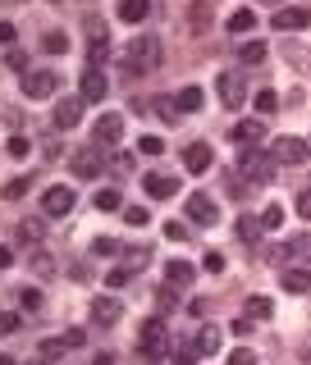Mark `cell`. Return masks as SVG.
I'll return each instance as SVG.
<instances>
[{"label": "cell", "instance_id": "obj_1", "mask_svg": "<svg viewBox=\"0 0 311 365\" xmlns=\"http://www.w3.org/2000/svg\"><path fill=\"white\" fill-rule=\"evenodd\" d=\"M160 55H165V51H160V37L137 33L133 46H128V69H133V73H156V69H160Z\"/></svg>", "mask_w": 311, "mask_h": 365}, {"label": "cell", "instance_id": "obj_2", "mask_svg": "<svg viewBox=\"0 0 311 365\" xmlns=\"http://www.w3.org/2000/svg\"><path fill=\"white\" fill-rule=\"evenodd\" d=\"M275 155H266L261 146H243V155H238V174H247L252 183H275Z\"/></svg>", "mask_w": 311, "mask_h": 365}, {"label": "cell", "instance_id": "obj_3", "mask_svg": "<svg viewBox=\"0 0 311 365\" xmlns=\"http://www.w3.org/2000/svg\"><path fill=\"white\" fill-rule=\"evenodd\" d=\"M169 347V324L160 320V315H151L146 324H137V352L142 356H165Z\"/></svg>", "mask_w": 311, "mask_h": 365}, {"label": "cell", "instance_id": "obj_4", "mask_svg": "<svg viewBox=\"0 0 311 365\" xmlns=\"http://www.w3.org/2000/svg\"><path fill=\"white\" fill-rule=\"evenodd\" d=\"M56 91H60L56 69H28V73H23V96L28 100H46V96H56Z\"/></svg>", "mask_w": 311, "mask_h": 365}, {"label": "cell", "instance_id": "obj_5", "mask_svg": "<svg viewBox=\"0 0 311 365\" xmlns=\"http://www.w3.org/2000/svg\"><path fill=\"white\" fill-rule=\"evenodd\" d=\"M101 165H106V151H101V146H78V151L69 155V169H74V178H96Z\"/></svg>", "mask_w": 311, "mask_h": 365}, {"label": "cell", "instance_id": "obj_6", "mask_svg": "<svg viewBox=\"0 0 311 365\" xmlns=\"http://www.w3.org/2000/svg\"><path fill=\"white\" fill-rule=\"evenodd\" d=\"M119 137H124V114H101L96 119V128H92V146H101V151H110V146H119Z\"/></svg>", "mask_w": 311, "mask_h": 365}, {"label": "cell", "instance_id": "obj_7", "mask_svg": "<svg viewBox=\"0 0 311 365\" xmlns=\"http://www.w3.org/2000/svg\"><path fill=\"white\" fill-rule=\"evenodd\" d=\"M188 220L201 224V229H215V224H220V211H215V201L206 197V192H192L188 197Z\"/></svg>", "mask_w": 311, "mask_h": 365}, {"label": "cell", "instance_id": "obj_8", "mask_svg": "<svg viewBox=\"0 0 311 365\" xmlns=\"http://www.w3.org/2000/svg\"><path fill=\"white\" fill-rule=\"evenodd\" d=\"M270 28H275V33H302V28H311V10H302V5H293V10H275V14H270Z\"/></svg>", "mask_w": 311, "mask_h": 365}, {"label": "cell", "instance_id": "obj_9", "mask_svg": "<svg viewBox=\"0 0 311 365\" xmlns=\"http://www.w3.org/2000/svg\"><path fill=\"white\" fill-rule=\"evenodd\" d=\"M220 100L229 110H243L247 100V73H220Z\"/></svg>", "mask_w": 311, "mask_h": 365}, {"label": "cell", "instance_id": "obj_10", "mask_svg": "<svg viewBox=\"0 0 311 365\" xmlns=\"http://www.w3.org/2000/svg\"><path fill=\"white\" fill-rule=\"evenodd\" d=\"M270 155H275L279 165H302V160H307V142H302V137H279V142L270 146Z\"/></svg>", "mask_w": 311, "mask_h": 365}, {"label": "cell", "instance_id": "obj_11", "mask_svg": "<svg viewBox=\"0 0 311 365\" xmlns=\"http://www.w3.org/2000/svg\"><path fill=\"white\" fill-rule=\"evenodd\" d=\"M229 137L238 146H256V142H266V123H261V119H238L229 128Z\"/></svg>", "mask_w": 311, "mask_h": 365}, {"label": "cell", "instance_id": "obj_12", "mask_svg": "<svg viewBox=\"0 0 311 365\" xmlns=\"http://www.w3.org/2000/svg\"><path fill=\"white\" fill-rule=\"evenodd\" d=\"M42 211L46 215H69L74 211V188H46V197H42Z\"/></svg>", "mask_w": 311, "mask_h": 365}, {"label": "cell", "instance_id": "obj_13", "mask_svg": "<svg viewBox=\"0 0 311 365\" xmlns=\"http://www.w3.org/2000/svg\"><path fill=\"white\" fill-rule=\"evenodd\" d=\"M51 119H56V128H78V119H83V96H65L56 105V114H51Z\"/></svg>", "mask_w": 311, "mask_h": 365}, {"label": "cell", "instance_id": "obj_14", "mask_svg": "<svg viewBox=\"0 0 311 365\" xmlns=\"http://www.w3.org/2000/svg\"><path fill=\"white\" fill-rule=\"evenodd\" d=\"M211 160H215V155H211V146H206V142H192L188 151H183V169H188V174H206Z\"/></svg>", "mask_w": 311, "mask_h": 365}, {"label": "cell", "instance_id": "obj_15", "mask_svg": "<svg viewBox=\"0 0 311 365\" xmlns=\"http://www.w3.org/2000/svg\"><path fill=\"white\" fill-rule=\"evenodd\" d=\"M106 91H110V82H106V73H101V69H87V73H83V100H92V105H101V100H106Z\"/></svg>", "mask_w": 311, "mask_h": 365}, {"label": "cell", "instance_id": "obj_16", "mask_svg": "<svg viewBox=\"0 0 311 365\" xmlns=\"http://www.w3.org/2000/svg\"><path fill=\"white\" fill-rule=\"evenodd\" d=\"M119 315H124V306L115 297H96L92 301V324H115Z\"/></svg>", "mask_w": 311, "mask_h": 365}, {"label": "cell", "instance_id": "obj_17", "mask_svg": "<svg viewBox=\"0 0 311 365\" xmlns=\"http://www.w3.org/2000/svg\"><path fill=\"white\" fill-rule=\"evenodd\" d=\"M142 188H146V197L165 201V197H174V188H178V183H174L169 174H146V178H142Z\"/></svg>", "mask_w": 311, "mask_h": 365}, {"label": "cell", "instance_id": "obj_18", "mask_svg": "<svg viewBox=\"0 0 311 365\" xmlns=\"http://www.w3.org/2000/svg\"><path fill=\"white\" fill-rule=\"evenodd\" d=\"M28 265H33V274H37V278H51V274L60 269L51 251H28Z\"/></svg>", "mask_w": 311, "mask_h": 365}, {"label": "cell", "instance_id": "obj_19", "mask_svg": "<svg viewBox=\"0 0 311 365\" xmlns=\"http://www.w3.org/2000/svg\"><path fill=\"white\" fill-rule=\"evenodd\" d=\"M146 14H151V5H146V0H124V5H119V19L124 23H142Z\"/></svg>", "mask_w": 311, "mask_h": 365}, {"label": "cell", "instance_id": "obj_20", "mask_svg": "<svg viewBox=\"0 0 311 365\" xmlns=\"http://www.w3.org/2000/svg\"><path fill=\"white\" fill-rule=\"evenodd\" d=\"M14 238H19L23 247H37L42 242V220H23L19 229H14Z\"/></svg>", "mask_w": 311, "mask_h": 365}, {"label": "cell", "instance_id": "obj_21", "mask_svg": "<svg viewBox=\"0 0 311 365\" xmlns=\"http://www.w3.org/2000/svg\"><path fill=\"white\" fill-rule=\"evenodd\" d=\"M165 278L174 283V288H188V283H192V265H183V260H169V265H165Z\"/></svg>", "mask_w": 311, "mask_h": 365}, {"label": "cell", "instance_id": "obj_22", "mask_svg": "<svg viewBox=\"0 0 311 365\" xmlns=\"http://www.w3.org/2000/svg\"><path fill=\"white\" fill-rule=\"evenodd\" d=\"M252 28H256V10H233L229 14V33L243 37V33H252Z\"/></svg>", "mask_w": 311, "mask_h": 365}, {"label": "cell", "instance_id": "obj_23", "mask_svg": "<svg viewBox=\"0 0 311 365\" xmlns=\"http://www.w3.org/2000/svg\"><path fill=\"white\" fill-rule=\"evenodd\" d=\"M174 105H178V114H192V110H201V87H183L174 96Z\"/></svg>", "mask_w": 311, "mask_h": 365}, {"label": "cell", "instance_id": "obj_24", "mask_svg": "<svg viewBox=\"0 0 311 365\" xmlns=\"http://www.w3.org/2000/svg\"><path fill=\"white\" fill-rule=\"evenodd\" d=\"M279 278H284V288H289V292H311V274H307V269H284Z\"/></svg>", "mask_w": 311, "mask_h": 365}, {"label": "cell", "instance_id": "obj_25", "mask_svg": "<svg viewBox=\"0 0 311 365\" xmlns=\"http://www.w3.org/2000/svg\"><path fill=\"white\" fill-rule=\"evenodd\" d=\"M197 347H201V356H215V352H220V329L206 324V329L197 333Z\"/></svg>", "mask_w": 311, "mask_h": 365}, {"label": "cell", "instance_id": "obj_26", "mask_svg": "<svg viewBox=\"0 0 311 365\" xmlns=\"http://www.w3.org/2000/svg\"><path fill=\"white\" fill-rule=\"evenodd\" d=\"M270 310H275V306H270V297H247L243 315H247V320H270Z\"/></svg>", "mask_w": 311, "mask_h": 365}, {"label": "cell", "instance_id": "obj_27", "mask_svg": "<svg viewBox=\"0 0 311 365\" xmlns=\"http://www.w3.org/2000/svg\"><path fill=\"white\" fill-rule=\"evenodd\" d=\"M69 347H74L69 338H46V343H42V361H60Z\"/></svg>", "mask_w": 311, "mask_h": 365}, {"label": "cell", "instance_id": "obj_28", "mask_svg": "<svg viewBox=\"0 0 311 365\" xmlns=\"http://www.w3.org/2000/svg\"><path fill=\"white\" fill-rule=\"evenodd\" d=\"M289 256H298V260H311V233H298V238H289Z\"/></svg>", "mask_w": 311, "mask_h": 365}, {"label": "cell", "instance_id": "obj_29", "mask_svg": "<svg viewBox=\"0 0 311 365\" xmlns=\"http://www.w3.org/2000/svg\"><path fill=\"white\" fill-rule=\"evenodd\" d=\"M238 60H243V64H261V60H266V46L261 42H243L238 46Z\"/></svg>", "mask_w": 311, "mask_h": 365}, {"label": "cell", "instance_id": "obj_30", "mask_svg": "<svg viewBox=\"0 0 311 365\" xmlns=\"http://www.w3.org/2000/svg\"><path fill=\"white\" fill-rule=\"evenodd\" d=\"M42 51H46V55H65V51H69V37L65 33H46L42 37Z\"/></svg>", "mask_w": 311, "mask_h": 365}, {"label": "cell", "instance_id": "obj_31", "mask_svg": "<svg viewBox=\"0 0 311 365\" xmlns=\"http://www.w3.org/2000/svg\"><path fill=\"white\" fill-rule=\"evenodd\" d=\"M261 229H266V224L252 220V215H243V220H238V238H243V242H256V238H261Z\"/></svg>", "mask_w": 311, "mask_h": 365}, {"label": "cell", "instance_id": "obj_32", "mask_svg": "<svg viewBox=\"0 0 311 365\" xmlns=\"http://www.w3.org/2000/svg\"><path fill=\"white\" fill-rule=\"evenodd\" d=\"M119 206H124V201H119V192H115V188H101L96 192V211H119Z\"/></svg>", "mask_w": 311, "mask_h": 365}, {"label": "cell", "instance_id": "obj_33", "mask_svg": "<svg viewBox=\"0 0 311 365\" xmlns=\"http://www.w3.org/2000/svg\"><path fill=\"white\" fill-rule=\"evenodd\" d=\"M197 356H201V347H197V343H178V347H174V361H178V365H192Z\"/></svg>", "mask_w": 311, "mask_h": 365}, {"label": "cell", "instance_id": "obj_34", "mask_svg": "<svg viewBox=\"0 0 311 365\" xmlns=\"http://www.w3.org/2000/svg\"><path fill=\"white\" fill-rule=\"evenodd\" d=\"M156 114H160L165 123H174V119H178V105H174V96H160V100H156Z\"/></svg>", "mask_w": 311, "mask_h": 365}, {"label": "cell", "instance_id": "obj_35", "mask_svg": "<svg viewBox=\"0 0 311 365\" xmlns=\"http://www.w3.org/2000/svg\"><path fill=\"white\" fill-rule=\"evenodd\" d=\"M124 224H133V229H146V224H151V215H146L142 206H128V211H124Z\"/></svg>", "mask_w": 311, "mask_h": 365}, {"label": "cell", "instance_id": "obj_36", "mask_svg": "<svg viewBox=\"0 0 311 365\" xmlns=\"http://www.w3.org/2000/svg\"><path fill=\"white\" fill-rule=\"evenodd\" d=\"M5 155H10V160H23V155H28V137H19V133H14L10 142H5Z\"/></svg>", "mask_w": 311, "mask_h": 365}, {"label": "cell", "instance_id": "obj_37", "mask_svg": "<svg viewBox=\"0 0 311 365\" xmlns=\"http://www.w3.org/2000/svg\"><path fill=\"white\" fill-rule=\"evenodd\" d=\"M256 110H261V114H275L279 110V96H275V91H256Z\"/></svg>", "mask_w": 311, "mask_h": 365}, {"label": "cell", "instance_id": "obj_38", "mask_svg": "<svg viewBox=\"0 0 311 365\" xmlns=\"http://www.w3.org/2000/svg\"><path fill=\"white\" fill-rule=\"evenodd\" d=\"M201 269H206V274H224V256L220 251H206V256H201Z\"/></svg>", "mask_w": 311, "mask_h": 365}, {"label": "cell", "instance_id": "obj_39", "mask_svg": "<svg viewBox=\"0 0 311 365\" xmlns=\"http://www.w3.org/2000/svg\"><path fill=\"white\" fill-rule=\"evenodd\" d=\"M19 306L23 310H42V292H37V288H23L19 292Z\"/></svg>", "mask_w": 311, "mask_h": 365}, {"label": "cell", "instance_id": "obj_40", "mask_svg": "<svg viewBox=\"0 0 311 365\" xmlns=\"http://www.w3.org/2000/svg\"><path fill=\"white\" fill-rule=\"evenodd\" d=\"M137 151H142V155H160V151H165V142H160V137H142Z\"/></svg>", "mask_w": 311, "mask_h": 365}, {"label": "cell", "instance_id": "obj_41", "mask_svg": "<svg viewBox=\"0 0 311 365\" xmlns=\"http://www.w3.org/2000/svg\"><path fill=\"white\" fill-rule=\"evenodd\" d=\"M261 224H266V229H279V224H284V206H270V211L261 215Z\"/></svg>", "mask_w": 311, "mask_h": 365}, {"label": "cell", "instance_id": "obj_42", "mask_svg": "<svg viewBox=\"0 0 311 365\" xmlns=\"http://www.w3.org/2000/svg\"><path fill=\"white\" fill-rule=\"evenodd\" d=\"M165 238H169V242H188V229L169 220V224H165Z\"/></svg>", "mask_w": 311, "mask_h": 365}, {"label": "cell", "instance_id": "obj_43", "mask_svg": "<svg viewBox=\"0 0 311 365\" xmlns=\"http://www.w3.org/2000/svg\"><path fill=\"white\" fill-rule=\"evenodd\" d=\"M19 310H5V315H0V333H14V329H19Z\"/></svg>", "mask_w": 311, "mask_h": 365}, {"label": "cell", "instance_id": "obj_44", "mask_svg": "<svg viewBox=\"0 0 311 365\" xmlns=\"http://www.w3.org/2000/svg\"><path fill=\"white\" fill-rule=\"evenodd\" d=\"M128 278H133V269H110V274H106V283H110V288H124Z\"/></svg>", "mask_w": 311, "mask_h": 365}, {"label": "cell", "instance_id": "obj_45", "mask_svg": "<svg viewBox=\"0 0 311 365\" xmlns=\"http://www.w3.org/2000/svg\"><path fill=\"white\" fill-rule=\"evenodd\" d=\"M87 33H92V42H106V23L96 14H87Z\"/></svg>", "mask_w": 311, "mask_h": 365}, {"label": "cell", "instance_id": "obj_46", "mask_svg": "<svg viewBox=\"0 0 311 365\" xmlns=\"http://www.w3.org/2000/svg\"><path fill=\"white\" fill-rule=\"evenodd\" d=\"M23 192H28V178H10V183H5V197H23Z\"/></svg>", "mask_w": 311, "mask_h": 365}, {"label": "cell", "instance_id": "obj_47", "mask_svg": "<svg viewBox=\"0 0 311 365\" xmlns=\"http://www.w3.org/2000/svg\"><path fill=\"white\" fill-rule=\"evenodd\" d=\"M92 251H96V256H110V251H119V242H115V238H96V247H92Z\"/></svg>", "mask_w": 311, "mask_h": 365}, {"label": "cell", "instance_id": "obj_48", "mask_svg": "<svg viewBox=\"0 0 311 365\" xmlns=\"http://www.w3.org/2000/svg\"><path fill=\"white\" fill-rule=\"evenodd\" d=\"M146 256H151V251H124V260H128V269H142Z\"/></svg>", "mask_w": 311, "mask_h": 365}, {"label": "cell", "instance_id": "obj_49", "mask_svg": "<svg viewBox=\"0 0 311 365\" xmlns=\"http://www.w3.org/2000/svg\"><path fill=\"white\" fill-rule=\"evenodd\" d=\"M229 333H238V338H247V333H252V320H247V315H238V320L229 324Z\"/></svg>", "mask_w": 311, "mask_h": 365}, {"label": "cell", "instance_id": "obj_50", "mask_svg": "<svg viewBox=\"0 0 311 365\" xmlns=\"http://www.w3.org/2000/svg\"><path fill=\"white\" fill-rule=\"evenodd\" d=\"M229 365H256V356H252V352H247V347H238V352H233V356H229Z\"/></svg>", "mask_w": 311, "mask_h": 365}, {"label": "cell", "instance_id": "obj_51", "mask_svg": "<svg viewBox=\"0 0 311 365\" xmlns=\"http://www.w3.org/2000/svg\"><path fill=\"white\" fill-rule=\"evenodd\" d=\"M5 64H10V69H28V55H23V51H10V55H5Z\"/></svg>", "mask_w": 311, "mask_h": 365}, {"label": "cell", "instance_id": "obj_52", "mask_svg": "<svg viewBox=\"0 0 311 365\" xmlns=\"http://www.w3.org/2000/svg\"><path fill=\"white\" fill-rule=\"evenodd\" d=\"M298 215H302V220H311V188L298 197Z\"/></svg>", "mask_w": 311, "mask_h": 365}, {"label": "cell", "instance_id": "obj_53", "mask_svg": "<svg viewBox=\"0 0 311 365\" xmlns=\"http://www.w3.org/2000/svg\"><path fill=\"white\" fill-rule=\"evenodd\" d=\"M156 306H160V310H169V306H174V292H165V288H160V292H156Z\"/></svg>", "mask_w": 311, "mask_h": 365}, {"label": "cell", "instance_id": "obj_54", "mask_svg": "<svg viewBox=\"0 0 311 365\" xmlns=\"http://www.w3.org/2000/svg\"><path fill=\"white\" fill-rule=\"evenodd\" d=\"M92 365H115V356H110V352H101V356H96Z\"/></svg>", "mask_w": 311, "mask_h": 365}, {"label": "cell", "instance_id": "obj_55", "mask_svg": "<svg viewBox=\"0 0 311 365\" xmlns=\"http://www.w3.org/2000/svg\"><path fill=\"white\" fill-rule=\"evenodd\" d=\"M0 365H19V361H10V356H0Z\"/></svg>", "mask_w": 311, "mask_h": 365}]
</instances>
